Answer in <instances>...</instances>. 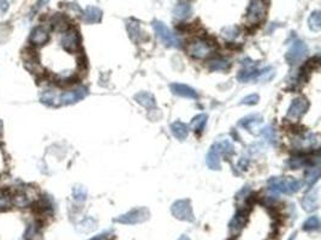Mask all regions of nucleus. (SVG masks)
Returning a JSON list of instances; mask_svg holds the SVG:
<instances>
[{
    "mask_svg": "<svg viewBox=\"0 0 321 240\" xmlns=\"http://www.w3.org/2000/svg\"><path fill=\"white\" fill-rule=\"evenodd\" d=\"M301 182L295 178L290 177H274L268 180V190L272 193H284V195H292L301 188Z\"/></svg>",
    "mask_w": 321,
    "mask_h": 240,
    "instance_id": "obj_1",
    "label": "nucleus"
},
{
    "mask_svg": "<svg viewBox=\"0 0 321 240\" xmlns=\"http://www.w3.org/2000/svg\"><path fill=\"white\" fill-rule=\"evenodd\" d=\"M148 218H149V210L145 207H140L131 209L130 212L116 217L113 221L122 223V225H139V223L147 221Z\"/></svg>",
    "mask_w": 321,
    "mask_h": 240,
    "instance_id": "obj_2",
    "label": "nucleus"
},
{
    "mask_svg": "<svg viewBox=\"0 0 321 240\" xmlns=\"http://www.w3.org/2000/svg\"><path fill=\"white\" fill-rule=\"evenodd\" d=\"M171 213L175 217L180 221L194 222L195 216L193 213V207L189 199H178L171 207Z\"/></svg>",
    "mask_w": 321,
    "mask_h": 240,
    "instance_id": "obj_3",
    "label": "nucleus"
},
{
    "mask_svg": "<svg viewBox=\"0 0 321 240\" xmlns=\"http://www.w3.org/2000/svg\"><path fill=\"white\" fill-rule=\"evenodd\" d=\"M153 28H154L156 36L161 40V42L164 45L167 46V47H179L180 42L178 40V37L163 22L154 21L153 22Z\"/></svg>",
    "mask_w": 321,
    "mask_h": 240,
    "instance_id": "obj_4",
    "label": "nucleus"
},
{
    "mask_svg": "<svg viewBox=\"0 0 321 240\" xmlns=\"http://www.w3.org/2000/svg\"><path fill=\"white\" fill-rule=\"evenodd\" d=\"M60 45L64 50L70 53H76L80 50L81 40L76 29H66L63 31L60 37Z\"/></svg>",
    "mask_w": 321,
    "mask_h": 240,
    "instance_id": "obj_5",
    "label": "nucleus"
},
{
    "mask_svg": "<svg viewBox=\"0 0 321 240\" xmlns=\"http://www.w3.org/2000/svg\"><path fill=\"white\" fill-rule=\"evenodd\" d=\"M266 5L263 0H252L247 11V20L252 24H258L265 18Z\"/></svg>",
    "mask_w": 321,
    "mask_h": 240,
    "instance_id": "obj_6",
    "label": "nucleus"
},
{
    "mask_svg": "<svg viewBox=\"0 0 321 240\" xmlns=\"http://www.w3.org/2000/svg\"><path fill=\"white\" fill-rule=\"evenodd\" d=\"M308 54V47L302 40H296L291 45L290 50L287 53V60L289 64H297Z\"/></svg>",
    "mask_w": 321,
    "mask_h": 240,
    "instance_id": "obj_7",
    "label": "nucleus"
},
{
    "mask_svg": "<svg viewBox=\"0 0 321 240\" xmlns=\"http://www.w3.org/2000/svg\"><path fill=\"white\" fill-rule=\"evenodd\" d=\"M213 47L206 40H196L188 46V53L196 59H204L210 55Z\"/></svg>",
    "mask_w": 321,
    "mask_h": 240,
    "instance_id": "obj_8",
    "label": "nucleus"
},
{
    "mask_svg": "<svg viewBox=\"0 0 321 240\" xmlns=\"http://www.w3.org/2000/svg\"><path fill=\"white\" fill-rule=\"evenodd\" d=\"M88 90L85 87H77L71 90H67L59 96V104L60 105H74L81 101L87 96Z\"/></svg>",
    "mask_w": 321,
    "mask_h": 240,
    "instance_id": "obj_9",
    "label": "nucleus"
},
{
    "mask_svg": "<svg viewBox=\"0 0 321 240\" xmlns=\"http://www.w3.org/2000/svg\"><path fill=\"white\" fill-rule=\"evenodd\" d=\"M309 107V102L307 101V99L304 98H297L292 100L290 107L288 110V117L291 119H298L299 117L304 114L307 112Z\"/></svg>",
    "mask_w": 321,
    "mask_h": 240,
    "instance_id": "obj_10",
    "label": "nucleus"
},
{
    "mask_svg": "<svg viewBox=\"0 0 321 240\" xmlns=\"http://www.w3.org/2000/svg\"><path fill=\"white\" fill-rule=\"evenodd\" d=\"M220 155H222V145H220V142H217L210 147L209 152L206 156V163L208 168L213 169V171H219Z\"/></svg>",
    "mask_w": 321,
    "mask_h": 240,
    "instance_id": "obj_11",
    "label": "nucleus"
},
{
    "mask_svg": "<svg viewBox=\"0 0 321 240\" xmlns=\"http://www.w3.org/2000/svg\"><path fill=\"white\" fill-rule=\"evenodd\" d=\"M50 40V33H48L47 28H45L44 26L35 27L31 30L30 36H29V42L33 46H42Z\"/></svg>",
    "mask_w": 321,
    "mask_h": 240,
    "instance_id": "obj_12",
    "label": "nucleus"
},
{
    "mask_svg": "<svg viewBox=\"0 0 321 240\" xmlns=\"http://www.w3.org/2000/svg\"><path fill=\"white\" fill-rule=\"evenodd\" d=\"M318 207H319V191H318V188H315V190L310 191V192L303 197V199H302V208L306 212L310 213L317 210Z\"/></svg>",
    "mask_w": 321,
    "mask_h": 240,
    "instance_id": "obj_13",
    "label": "nucleus"
},
{
    "mask_svg": "<svg viewBox=\"0 0 321 240\" xmlns=\"http://www.w3.org/2000/svg\"><path fill=\"white\" fill-rule=\"evenodd\" d=\"M170 88H171V91L175 95L188 99H199V94L196 93L195 89L189 87V85L180 84V83H174Z\"/></svg>",
    "mask_w": 321,
    "mask_h": 240,
    "instance_id": "obj_14",
    "label": "nucleus"
},
{
    "mask_svg": "<svg viewBox=\"0 0 321 240\" xmlns=\"http://www.w3.org/2000/svg\"><path fill=\"white\" fill-rule=\"evenodd\" d=\"M248 213L245 210H238L234 215L233 220H231L230 225H229V228H230L231 233L237 234L242 231V228L244 227V223L248 218Z\"/></svg>",
    "mask_w": 321,
    "mask_h": 240,
    "instance_id": "obj_15",
    "label": "nucleus"
},
{
    "mask_svg": "<svg viewBox=\"0 0 321 240\" xmlns=\"http://www.w3.org/2000/svg\"><path fill=\"white\" fill-rule=\"evenodd\" d=\"M135 100L147 109H153L155 108L156 106L154 96L150 93H147V91H141V93L136 94V95H135Z\"/></svg>",
    "mask_w": 321,
    "mask_h": 240,
    "instance_id": "obj_16",
    "label": "nucleus"
},
{
    "mask_svg": "<svg viewBox=\"0 0 321 240\" xmlns=\"http://www.w3.org/2000/svg\"><path fill=\"white\" fill-rule=\"evenodd\" d=\"M102 17V11L96 6H88L86 9L85 13H83V18H85V22L88 24H94L98 23L101 21Z\"/></svg>",
    "mask_w": 321,
    "mask_h": 240,
    "instance_id": "obj_17",
    "label": "nucleus"
},
{
    "mask_svg": "<svg viewBox=\"0 0 321 240\" xmlns=\"http://www.w3.org/2000/svg\"><path fill=\"white\" fill-rule=\"evenodd\" d=\"M171 132L177 139L184 141L189 134V126L182 121H175L171 125Z\"/></svg>",
    "mask_w": 321,
    "mask_h": 240,
    "instance_id": "obj_18",
    "label": "nucleus"
},
{
    "mask_svg": "<svg viewBox=\"0 0 321 240\" xmlns=\"http://www.w3.org/2000/svg\"><path fill=\"white\" fill-rule=\"evenodd\" d=\"M191 11H193V10H191V6L189 2L179 1L176 6H175L174 16L178 18V20H185V18L190 17Z\"/></svg>",
    "mask_w": 321,
    "mask_h": 240,
    "instance_id": "obj_19",
    "label": "nucleus"
},
{
    "mask_svg": "<svg viewBox=\"0 0 321 240\" xmlns=\"http://www.w3.org/2000/svg\"><path fill=\"white\" fill-rule=\"evenodd\" d=\"M263 118L259 114L249 115V117H245L241 121H239V125H241L242 128H244L245 130L252 132L253 129L256 128V126H258L260 123H263Z\"/></svg>",
    "mask_w": 321,
    "mask_h": 240,
    "instance_id": "obj_20",
    "label": "nucleus"
},
{
    "mask_svg": "<svg viewBox=\"0 0 321 240\" xmlns=\"http://www.w3.org/2000/svg\"><path fill=\"white\" fill-rule=\"evenodd\" d=\"M261 72L263 70H258V69H245L242 70L238 75V80L239 82H248V80H259L261 76Z\"/></svg>",
    "mask_w": 321,
    "mask_h": 240,
    "instance_id": "obj_21",
    "label": "nucleus"
},
{
    "mask_svg": "<svg viewBox=\"0 0 321 240\" xmlns=\"http://www.w3.org/2000/svg\"><path fill=\"white\" fill-rule=\"evenodd\" d=\"M40 100H41L42 104L47 105V106H56V105H59V96H57L55 91L52 90H46L41 95Z\"/></svg>",
    "mask_w": 321,
    "mask_h": 240,
    "instance_id": "obj_22",
    "label": "nucleus"
},
{
    "mask_svg": "<svg viewBox=\"0 0 321 240\" xmlns=\"http://www.w3.org/2000/svg\"><path fill=\"white\" fill-rule=\"evenodd\" d=\"M320 178V168L319 167H312L309 168V171L306 173V183L308 188L312 187L315 183L319 180Z\"/></svg>",
    "mask_w": 321,
    "mask_h": 240,
    "instance_id": "obj_23",
    "label": "nucleus"
},
{
    "mask_svg": "<svg viewBox=\"0 0 321 240\" xmlns=\"http://www.w3.org/2000/svg\"><path fill=\"white\" fill-rule=\"evenodd\" d=\"M206 124H207V115L206 114L196 115V117L193 119V121H191V125H193L194 131L195 132L204 131Z\"/></svg>",
    "mask_w": 321,
    "mask_h": 240,
    "instance_id": "obj_24",
    "label": "nucleus"
},
{
    "mask_svg": "<svg viewBox=\"0 0 321 240\" xmlns=\"http://www.w3.org/2000/svg\"><path fill=\"white\" fill-rule=\"evenodd\" d=\"M87 188L83 187V186L77 185L72 188V197L78 203H83L87 199Z\"/></svg>",
    "mask_w": 321,
    "mask_h": 240,
    "instance_id": "obj_25",
    "label": "nucleus"
},
{
    "mask_svg": "<svg viewBox=\"0 0 321 240\" xmlns=\"http://www.w3.org/2000/svg\"><path fill=\"white\" fill-rule=\"evenodd\" d=\"M229 67H230V63L225 59H215L209 63V69L212 71H225Z\"/></svg>",
    "mask_w": 321,
    "mask_h": 240,
    "instance_id": "obj_26",
    "label": "nucleus"
},
{
    "mask_svg": "<svg viewBox=\"0 0 321 240\" xmlns=\"http://www.w3.org/2000/svg\"><path fill=\"white\" fill-rule=\"evenodd\" d=\"M303 231L306 232H314V231H319L320 228V221L319 217L318 216H310L306 222L303 223Z\"/></svg>",
    "mask_w": 321,
    "mask_h": 240,
    "instance_id": "obj_27",
    "label": "nucleus"
},
{
    "mask_svg": "<svg viewBox=\"0 0 321 240\" xmlns=\"http://www.w3.org/2000/svg\"><path fill=\"white\" fill-rule=\"evenodd\" d=\"M309 28L312 29L313 31L318 33L321 28V20H320V12L319 11H314L310 15L309 17Z\"/></svg>",
    "mask_w": 321,
    "mask_h": 240,
    "instance_id": "obj_28",
    "label": "nucleus"
},
{
    "mask_svg": "<svg viewBox=\"0 0 321 240\" xmlns=\"http://www.w3.org/2000/svg\"><path fill=\"white\" fill-rule=\"evenodd\" d=\"M96 228V221L93 217H87L78 225V231L81 232H90Z\"/></svg>",
    "mask_w": 321,
    "mask_h": 240,
    "instance_id": "obj_29",
    "label": "nucleus"
},
{
    "mask_svg": "<svg viewBox=\"0 0 321 240\" xmlns=\"http://www.w3.org/2000/svg\"><path fill=\"white\" fill-rule=\"evenodd\" d=\"M12 197L6 192H0V210H6L11 207Z\"/></svg>",
    "mask_w": 321,
    "mask_h": 240,
    "instance_id": "obj_30",
    "label": "nucleus"
},
{
    "mask_svg": "<svg viewBox=\"0 0 321 240\" xmlns=\"http://www.w3.org/2000/svg\"><path fill=\"white\" fill-rule=\"evenodd\" d=\"M238 28H236V27H230V28H226L223 30V36L225 37V39H229V40H233V39H236L237 36H238Z\"/></svg>",
    "mask_w": 321,
    "mask_h": 240,
    "instance_id": "obj_31",
    "label": "nucleus"
},
{
    "mask_svg": "<svg viewBox=\"0 0 321 240\" xmlns=\"http://www.w3.org/2000/svg\"><path fill=\"white\" fill-rule=\"evenodd\" d=\"M263 136L265 137L266 141H268L269 143L276 142V132H274V129L269 128V126L266 129H263Z\"/></svg>",
    "mask_w": 321,
    "mask_h": 240,
    "instance_id": "obj_32",
    "label": "nucleus"
},
{
    "mask_svg": "<svg viewBox=\"0 0 321 240\" xmlns=\"http://www.w3.org/2000/svg\"><path fill=\"white\" fill-rule=\"evenodd\" d=\"M128 31L130 34V37L133 40H135V36H139V41H140V36H141V31H140V26L137 23H130L128 24Z\"/></svg>",
    "mask_w": 321,
    "mask_h": 240,
    "instance_id": "obj_33",
    "label": "nucleus"
},
{
    "mask_svg": "<svg viewBox=\"0 0 321 240\" xmlns=\"http://www.w3.org/2000/svg\"><path fill=\"white\" fill-rule=\"evenodd\" d=\"M259 102V95L258 94H252V95L245 96L244 99H242L241 104L244 105H255Z\"/></svg>",
    "mask_w": 321,
    "mask_h": 240,
    "instance_id": "obj_34",
    "label": "nucleus"
},
{
    "mask_svg": "<svg viewBox=\"0 0 321 240\" xmlns=\"http://www.w3.org/2000/svg\"><path fill=\"white\" fill-rule=\"evenodd\" d=\"M10 9L9 0H0V15H5Z\"/></svg>",
    "mask_w": 321,
    "mask_h": 240,
    "instance_id": "obj_35",
    "label": "nucleus"
},
{
    "mask_svg": "<svg viewBox=\"0 0 321 240\" xmlns=\"http://www.w3.org/2000/svg\"><path fill=\"white\" fill-rule=\"evenodd\" d=\"M110 236H111V233H110V232H104V233L99 234V236L94 237V238H91L89 240H107V239H109Z\"/></svg>",
    "mask_w": 321,
    "mask_h": 240,
    "instance_id": "obj_36",
    "label": "nucleus"
},
{
    "mask_svg": "<svg viewBox=\"0 0 321 240\" xmlns=\"http://www.w3.org/2000/svg\"><path fill=\"white\" fill-rule=\"evenodd\" d=\"M50 1V0H39V1H37V7H42V6H45L46 4H47V2Z\"/></svg>",
    "mask_w": 321,
    "mask_h": 240,
    "instance_id": "obj_37",
    "label": "nucleus"
},
{
    "mask_svg": "<svg viewBox=\"0 0 321 240\" xmlns=\"http://www.w3.org/2000/svg\"><path fill=\"white\" fill-rule=\"evenodd\" d=\"M178 240H190V238H189L188 236H182Z\"/></svg>",
    "mask_w": 321,
    "mask_h": 240,
    "instance_id": "obj_38",
    "label": "nucleus"
},
{
    "mask_svg": "<svg viewBox=\"0 0 321 240\" xmlns=\"http://www.w3.org/2000/svg\"><path fill=\"white\" fill-rule=\"evenodd\" d=\"M1 128H2V125H1V121H0V134H1Z\"/></svg>",
    "mask_w": 321,
    "mask_h": 240,
    "instance_id": "obj_39",
    "label": "nucleus"
},
{
    "mask_svg": "<svg viewBox=\"0 0 321 240\" xmlns=\"http://www.w3.org/2000/svg\"><path fill=\"white\" fill-rule=\"evenodd\" d=\"M293 238H295V234H293V236H292V237H291V238H290V239H289V240H293Z\"/></svg>",
    "mask_w": 321,
    "mask_h": 240,
    "instance_id": "obj_40",
    "label": "nucleus"
}]
</instances>
